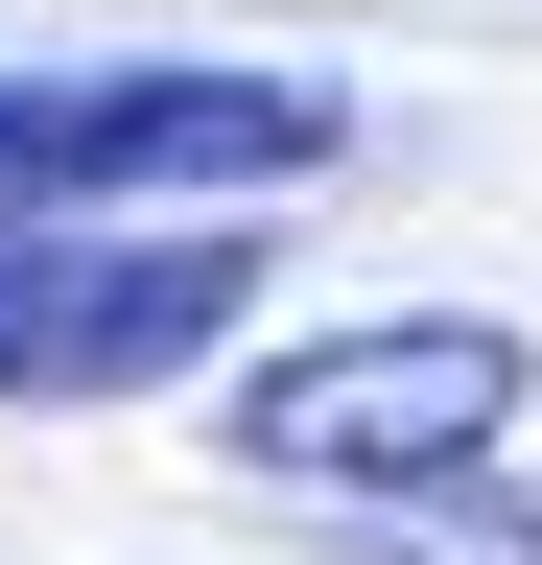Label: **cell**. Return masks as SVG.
I'll return each mask as SVG.
<instances>
[{"mask_svg":"<svg viewBox=\"0 0 542 565\" xmlns=\"http://www.w3.org/2000/svg\"><path fill=\"white\" fill-rule=\"evenodd\" d=\"M236 448L307 471V494H471L519 448V330L496 307H378V330H307L236 377Z\"/></svg>","mask_w":542,"mask_h":565,"instance_id":"obj_1","label":"cell"},{"mask_svg":"<svg viewBox=\"0 0 542 565\" xmlns=\"http://www.w3.org/2000/svg\"><path fill=\"white\" fill-rule=\"evenodd\" d=\"M330 95L307 71H0V236H72L118 189H307Z\"/></svg>","mask_w":542,"mask_h":565,"instance_id":"obj_2","label":"cell"},{"mask_svg":"<svg viewBox=\"0 0 542 565\" xmlns=\"http://www.w3.org/2000/svg\"><path fill=\"white\" fill-rule=\"evenodd\" d=\"M259 307V236H0V401H142Z\"/></svg>","mask_w":542,"mask_h":565,"instance_id":"obj_3","label":"cell"},{"mask_svg":"<svg viewBox=\"0 0 542 565\" xmlns=\"http://www.w3.org/2000/svg\"><path fill=\"white\" fill-rule=\"evenodd\" d=\"M378 565H542V519H448V494H425V519H401Z\"/></svg>","mask_w":542,"mask_h":565,"instance_id":"obj_4","label":"cell"}]
</instances>
